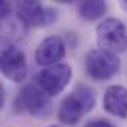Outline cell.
Listing matches in <instances>:
<instances>
[{"label":"cell","instance_id":"cell-9","mask_svg":"<svg viewBox=\"0 0 127 127\" xmlns=\"http://www.w3.org/2000/svg\"><path fill=\"white\" fill-rule=\"evenodd\" d=\"M103 108L106 112L127 118V89L123 86H111L106 89L103 96Z\"/></svg>","mask_w":127,"mask_h":127},{"label":"cell","instance_id":"cell-13","mask_svg":"<svg viewBox=\"0 0 127 127\" xmlns=\"http://www.w3.org/2000/svg\"><path fill=\"white\" fill-rule=\"evenodd\" d=\"M84 127H114L111 123L105 121V120H93V121H89L86 123Z\"/></svg>","mask_w":127,"mask_h":127},{"label":"cell","instance_id":"cell-8","mask_svg":"<svg viewBox=\"0 0 127 127\" xmlns=\"http://www.w3.org/2000/svg\"><path fill=\"white\" fill-rule=\"evenodd\" d=\"M65 56V43L58 35H49L40 41L35 49V61L43 66H52L59 64Z\"/></svg>","mask_w":127,"mask_h":127},{"label":"cell","instance_id":"cell-5","mask_svg":"<svg viewBox=\"0 0 127 127\" xmlns=\"http://www.w3.org/2000/svg\"><path fill=\"white\" fill-rule=\"evenodd\" d=\"M0 72L15 81L22 83L27 77V59L21 49L7 46L0 52Z\"/></svg>","mask_w":127,"mask_h":127},{"label":"cell","instance_id":"cell-16","mask_svg":"<svg viewBox=\"0 0 127 127\" xmlns=\"http://www.w3.org/2000/svg\"><path fill=\"white\" fill-rule=\"evenodd\" d=\"M124 7H127V3H124Z\"/></svg>","mask_w":127,"mask_h":127},{"label":"cell","instance_id":"cell-10","mask_svg":"<svg viewBox=\"0 0 127 127\" xmlns=\"http://www.w3.org/2000/svg\"><path fill=\"white\" fill-rule=\"evenodd\" d=\"M27 24L18 16H12L9 15L7 18L1 19V24H0V35L3 38H10V40H18V38H22L24 34L27 32Z\"/></svg>","mask_w":127,"mask_h":127},{"label":"cell","instance_id":"cell-7","mask_svg":"<svg viewBox=\"0 0 127 127\" xmlns=\"http://www.w3.org/2000/svg\"><path fill=\"white\" fill-rule=\"evenodd\" d=\"M16 106H18V109L25 111L28 114L41 115L49 109L50 100H49V96L38 86L27 84L21 89L19 95L16 97Z\"/></svg>","mask_w":127,"mask_h":127},{"label":"cell","instance_id":"cell-6","mask_svg":"<svg viewBox=\"0 0 127 127\" xmlns=\"http://www.w3.org/2000/svg\"><path fill=\"white\" fill-rule=\"evenodd\" d=\"M16 15L32 27H46L56 19V10L43 6L40 1H19L16 4Z\"/></svg>","mask_w":127,"mask_h":127},{"label":"cell","instance_id":"cell-15","mask_svg":"<svg viewBox=\"0 0 127 127\" xmlns=\"http://www.w3.org/2000/svg\"><path fill=\"white\" fill-rule=\"evenodd\" d=\"M49 127H61V126H56V124H53V126H49Z\"/></svg>","mask_w":127,"mask_h":127},{"label":"cell","instance_id":"cell-11","mask_svg":"<svg viewBox=\"0 0 127 127\" xmlns=\"http://www.w3.org/2000/svg\"><path fill=\"white\" fill-rule=\"evenodd\" d=\"M78 12H80V16L87 19V21H95L99 19L100 16H103V13L106 12V4L103 1H83L78 7Z\"/></svg>","mask_w":127,"mask_h":127},{"label":"cell","instance_id":"cell-2","mask_svg":"<svg viewBox=\"0 0 127 127\" xmlns=\"http://www.w3.org/2000/svg\"><path fill=\"white\" fill-rule=\"evenodd\" d=\"M96 40L100 50L120 53L127 49V31L117 18H106L96 27Z\"/></svg>","mask_w":127,"mask_h":127},{"label":"cell","instance_id":"cell-1","mask_svg":"<svg viewBox=\"0 0 127 127\" xmlns=\"http://www.w3.org/2000/svg\"><path fill=\"white\" fill-rule=\"evenodd\" d=\"M96 103L95 90L89 86L80 84L69 95L66 96L59 105L58 118L64 124H75L78 120L87 114Z\"/></svg>","mask_w":127,"mask_h":127},{"label":"cell","instance_id":"cell-14","mask_svg":"<svg viewBox=\"0 0 127 127\" xmlns=\"http://www.w3.org/2000/svg\"><path fill=\"white\" fill-rule=\"evenodd\" d=\"M3 105H4V87L0 83V109L3 108Z\"/></svg>","mask_w":127,"mask_h":127},{"label":"cell","instance_id":"cell-3","mask_svg":"<svg viewBox=\"0 0 127 127\" xmlns=\"http://www.w3.org/2000/svg\"><path fill=\"white\" fill-rule=\"evenodd\" d=\"M72 75L71 66L66 64H56L43 68L37 74V86L49 96H56L66 87Z\"/></svg>","mask_w":127,"mask_h":127},{"label":"cell","instance_id":"cell-4","mask_svg":"<svg viewBox=\"0 0 127 127\" xmlns=\"http://www.w3.org/2000/svg\"><path fill=\"white\" fill-rule=\"evenodd\" d=\"M86 69L89 75L96 80H106L118 72L120 59L115 53L93 49L86 55Z\"/></svg>","mask_w":127,"mask_h":127},{"label":"cell","instance_id":"cell-12","mask_svg":"<svg viewBox=\"0 0 127 127\" xmlns=\"http://www.w3.org/2000/svg\"><path fill=\"white\" fill-rule=\"evenodd\" d=\"M10 10H12V6L9 1H3L0 0V19H4L10 15Z\"/></svg>","mask_w":127,"mask_h":127}]
</instances>
